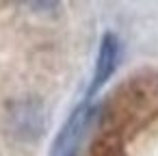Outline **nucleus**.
I'll return each instance as SVG.
<instances>
[{"mask_svg":"<svg viewBox=\"0 0 158 156\" xmlns=\"http://www.w3.org/2000/svg\"><path fill=\"white\" fill-rule=\"evenodd\" d=\"M91 100L80 102L72 115L65 119V124L61 126L56 139L52 141L50 147V156H80L82 154V145L87 139V130L93 121L95 108L89 104Z\"/></svg>","mask_w":158,"mask_h":156,"instance_id":"1","label":"nucleus"},{"mask_svg":"<svg viewBox=\"0 0 158 156\" xmlns=\"http://www.w3.org/2000/svg\"><path fill=\"white\" fill-rule=\"evenodd\" d=\"M119 52H121L119 39H117L113 33H106V35L102 37V44H100V52H98L93 78H91V85H89V89H87L85 100H91V98L100 91V87L113 76V72H115V67H117V61H119Z\"/></svg>","mask_w":158,"mask_h":156,"instance_id":"2","label":"nucleus"}]
</instances>
